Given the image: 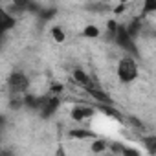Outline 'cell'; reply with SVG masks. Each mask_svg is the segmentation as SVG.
Returning a JSON list of instances; mask_svg holds the SVG:
<instances>
[{
	"instance_id": "cell-9",
	"label": "cell",
	"mask_w": 156,
	"mask_h": 156,
	"mask_svg": "<svg viewBox=\"0 0 156 156\" xmlns=\"http://www.w3.org/2000/svg\"><path fill=\"white\" fill-rule=\"evenodd\" d=\"M99 35H101V30L98 26H94V24H88L83 30V37H87V39H98Z\"/></svg>"
},
{
	"instance_id": "cell-12",
	"label": "cell",
	"mask_w": 156,
	"mask_h": 156,
	"mask_svg": "<svg viewBox=\"0 0 156 156\" xmlns=\"http://www.w3.org/2000/svg\"><path fill=\"white\" fill-rule=\"evenodd\" d=\"M105 149H107V143L105 141H94L92 143V151L94 152H103Z\"/></svg>"
},
{
	"instance_id": "cell-14",
	"label": "cell",
	"mask_w": 156,
	"mask_h": 156,
	"mask_svg": "<svg viewBox=\"0 0 156 156\" xmlns=\"http://www.w3.org/2000/svg\"><path fill=\"white\" fill-rule=\"evenodd\" d=\"M119 2H123V4H127V2H129V0H119Z\"/></svg>"
},
{
	"instance_id": "cell-13",
	"label": "cell",
	"mask_w": 156,
	"mask_h": 156,
	"mask_svg": "<svg viewBox=\"0 0 156 156\" xmlns=\"http://www.w3.org/2000/svg\"><path fill=\"white\" fill-rule=\"evenodd\" d=\"M2 127H4V118L0 116V132H2Z\"/></svg>"
},
{
	"instance_id": "cell-7",
	"label": "cell",
	"mask_w": 156,
	"mask_h": 156,
	"mask_svg": "<svg viewBox=\"0 0 156 156\" xmlns=\"http://www.w3.org/2000/svg\"><path fill=\"white\" fill-rule=\"evenodd\" d=\"M68 136L75 138V140H88V138H96V134L92 130H87V129H73L68 132Z\"/></svg>"
},
{
	"instance_id": "cell-3",
	"label": "cell",
	"mask_w": 156,
	"mask_h": 156,
	"mask_svg": "<svg viewBox=\"0 0 156 156\" xmlns=\"http://www.w3.org/2000/svg\"><path fill=\"white\" fill-rule=\"evenodd\" d=\"M8 87H9V90H11L13 94H24V92L28 90V87H30V77H28L24 72L15 70V72H11V75L8 77Z\"/></svg>"
},
{
	"instance_id": "cell-2",
	"label": "cell",
	"mask_w": 156,
	"mask_h": 156,
	"mask_svg": "<svg viewBox=\"0 0 156 156\" xmlns=\"http://www.w3.org/2000/svg\"><path fill=\"white\" fill-rule=\"evenodd\" d=\"M114 41H116V44H118L121 50H125L129 55H136V53H138V48H136V44H134V37L127 31L125 26H118V30H116V33H114Z\"/></svg>"
},
{
	"instance_id": "cell-11",
	"label": "cell",
	"mask_w": 156,
	"mask_h": 156,
	"mask_svg": "<svg viewBox=\"0 0 156 156\" xmlns=\"http://www.w3.org/2000/svg\"><path fill=\"white\" fill-rule=\"evenodd\" d=\"M51 37H53L57 42H62V41L66 39V37H64V31H62L61 28H57V26H55V28H51Z\"/></svg>"
},
{
	"instance_id": "cell-5",
	"label": "cell",
	"mask_w": 156,
	"mask_h": 156,
	"mask_svg": "<svg viewBox=\"0 0 156 156\" xmlns=\"http://www.w3.org/2000/svg\"><path fill=\"white\" fill-rule=\"evenodd\" d=\"M15 24H17L15 17H13L9 11H6L2 6H0V39H2L11 28H15Z\"/></svg>"
},
{
	"instance_id": "cell-4",
	"label": "cell",
	"mask_w": 156,
	"mask_h": 156,
	"mask_svg": "<svg viewBox=\"0 0 156 156\" xmlns=\"http://www.w3.org/2000/svg\"><path fill=\"white\" fill-rule=\"evenodd\" d=\"M96 114V108L90 107V105H75L72 110H70V116L73 121H85L88 118H92Z\"/></svg>"
},
{
	"instance_id": "cell-1",
	"label": "cell",
	"mask_w": 156,
	"mask_h": 156,
	"mask_svg": "<svg viewBox=\"0 0 156 156\" xmlns=\"http://www.w3.org/2000/svg\"><path fill=\"white\" fill-rule=\"evenodd\" d=\"M116 73H118V79L125 85L132 83L138 79V73H140V68H138V62L134 59V55H125L119 59L118 62V68H116Z\"/></svg>"
},
{
	"instance_id": "cell-8",
	"label": "cell",
	"mask_w": 156,
	"mask_h": 156,
	"mask_svg": "<svg viewBox=\"0 0 156 156\" xmlns=\"http://www.w3.org/2000/svg\"><path fill=\"white\" fill-rule=\"evenodd\" d=\"M13 6L15 9H20V11H35V2L33 0H13Z\"/></svg>"
},
{
	"instance_id": "cell-10",
	"label": "cell",
	"mask_w": 156,
	"mask_h": 156,
	"mask_svg": "<svg viewBox=\"0 0 156 156\" xmlns=\"http://www.w3.org/2000/svg\"><path fill=\"white\" fill-rule=\"evenodd\" d=\"M156 11V0H143V13H154Z\"/></svg>"
},
{
	"instance_id": "cell-6",
	"label": "cell",
	"mask_w": 156,
	"mask_h": 156,
	"mask_svg": "<svg viewBox=\"0 0 156 156\" xmlns=\"http://www.w3.org/2000/svg\"><path fill=\"white\" fill-rule=\"evenodd\" d=\"M73 81H75L77 85H81L87 92H88L90 88H94V87H96V83L92 81V77H90L83 68H75V70H73Z\"/></svg>"
}]
</instances>
